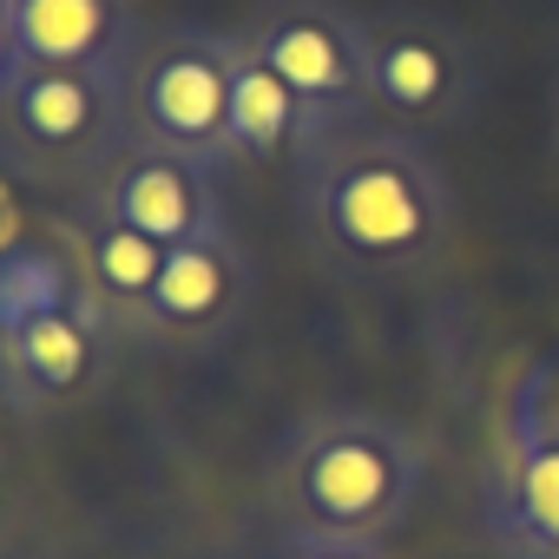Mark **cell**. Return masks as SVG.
<instances>
[{
	"label": "cell",
	"mask_w": 559,
	"mask_h": 559,
	"mask_svg": "<svg viewBox=\"0 0 559 559\" xmlns=\"http://www.w3.org/2000/svg\"><path fill=\"white\" fill-rule=\"evenodd\" d=\"M297 217L310 250L356 284H415L454 250V185L428 139L382 119L297 152Z\"/></svg>",
	"instance_id": "6da1fadb"
},
{
	"label": "cell",
	"mask_w": 559,
	"mask_h": 559,
	"mask_svg": "<svg viewBox=\"0 0 559 559\" xmlns=\"http://www.w3.org/2000/svg\"><path fill=\"white\" fill-rule=\"evenodd\" d=\"M428 480L408 421L382 408H317L270 454L263 493L290 546H382Z\"/></svg>",
	"instance_id": "7a4b0ae2"
},
{
	"label": "cell",
	"mask_w": 559,
	"mask_h": 559,
	"mask_svg": "<svg viewBox=\"0 0 559 559\" xmlns=\"http://www.w3.org/2000/svg\"><path fill=\"white\" fill-rule=\"evenodd\" d=\"M132 139V73L119 67H21L0 93V152L40 185L93 191Z\"/></svg>",
	"instance_id": "3957f363"
},
{
	"label": "cell",
	"mask_w": 559,
	"mask_h": 559,
	"mask_svg": "<svg viewBox=\"0 0 559 559\" xmlns=\"http://www.w3.org/2000/svg\"><path fill=\"white\" fill-rule=\"evenodd\" d=\"M243 40L297 93V106L310 119L304 145L376 119L369 112V14H349L343 0H270L243 27Z\"/></svg>",
	"instance_id": "277c9868"
},
{
	"label": "cell",
	"mask_w": 559,
	"mask_h": 559,
	"mask_svg": "<svg viewBox=\"0 0 559 559\" xmlns=\"http://www.w3.org/2000/svg\"><path fill=\"white\" fill-rule=\"evenodd\" d=\"M480 53L454 21L428 8L369 14V112L382 126L415 139L454 132L480 106Z\"/></svg>",
	"instance_id": "5b68a950"
},
{
	"label": "cell",
	"mask_w": 559,
	"mask_h": 559,
	"mask_svg": "<svg viewBox=\"0 0 559 559\" xmlns=\"http://www.w3.org/2000/svg\"><path fill=\"white\" fill-rule=\"evenodd\" d=\"M237 60H243V34L185 27V21L145 34V47L132 60V132L224 171L230 165L224 126H230Z\"/></svg>",
	"instance_id": "8992f818"
},
{
	"label": "cell",
	"mask_w": 559,
	"mask_h": 559,
	"mask_svg": "<svg viewBox=\"0 0 559 559\" xmlns=\"http://www.w3.org/2000/svg\"><path fill=\"white\" fill-rule=\"evenodd\" d=\"M250 284H257L250 250L237 243L230 224H217L191 243H171L158 284H152V304L139 310V336L165 343V349H211L243 323Z\"/></svg>",
	"instance_id": "52a82bcc"
},
{
	"label": "cell",
	"mask_w": 559,
	"mask_h": 559,
	"mask_svg": "<svg viewBox=\"0 0 559 559\" xmlns=\"http://www.w3.org/2000/svg\"><path fill=\"white\" fill-rule=\"evenodd\" d=\"M480 526L500 559H559V435L493 421L480 467Z\"/></svg>",
	"instance_id": "ba28073f"
},
{
	"label": "cell",
	"mask_w": 559,
	"mask_h": 559,
	"mask_svg": "<svg viewBox=\"0 0 559 559\" xmlns=\"http://www.w3.org/2000/svg\"><path fill=\"white\" fill-rule=\"evenodd\" d=\"M112 310L86 290L67 310L40 317L34 330H21L8 349H0V389H8L14 408L40 415V408H73L106 382L112 362Z\"/></svg>",
	"instance_id": "9c48e42d"
},
{
	"label": "cell",
	"mask_w": 559,
	"mask_h": 559,
	"mask_svg": "<svg viewBox=\"0 0 559 559\" xmlns=\"http://www.w3.org/2000/svg\"><path fill=\"white\" fill-rule=\"evenodd\" d=\"M93 198L165 250L230 224L224 191H217V165H198V158H185L171 145H152V139H132L112 158V171L93 185Z\"/></svg>",
	"instance_id": "30bf717a"
},
{
	"label": "cell",
	"mask_w": 559,
	"mask_h": 559,
	"mask_svg": "<svg viewBox=\"0 0 559 559\" xmlns=\"http://www.w3.org/2000/svg\"><path fill=\"white\" fill-rule=\"evenodd\" d=\"M21 67H119L132 73L145 27L132 0H8Z\"/></svg>",
	"instance_id": "8fae6325"
},
{
	"label": "cell",
	"mask_w": 559,
	"mask_h": 559,
	"mask_svg": "<svg viewBox=\"0 0 559 559\" xmlns=\"http://www.w3.org/2000/svg\"><path fill=\"white\" fill-rule=\"evenodd\" d=\"M60 237L73 243V257L86 270V290L112 310V323L139 330V310L152 304V284H158V270H165V243H152L126 217H112L93 191L60 217Z\"/></svg>",
	"instance_id": "7c38bea8"
},
{
	"label": "cell",
	"mask_w": 559,
	"mask_h": 559,
	"mask_svg": "<svg viewBox=\"0 0 559 559\" xmlns=\"http://www.w3.org/2000/svg\"><path fill=\"white\" fill-rule=\"evenodd\" d=\"M304 139H310V119H304V106H297V93L276 80L257 53H250V40H243V60H237V80H230V126H224V158L230 165H250V171H263V165H284V158H297L304 152Z\"/></svg>",
	"instance_id": "4fadbf2b"
},
{
	"label": "cell",
	"mask_w": 559,
	"mask_h": 559,
	"mask_svg": "<svg viewBox=\"0 0 559 559\" xmlns=\"http://www.w3.org/2000/svg\"><path fill=\"white\" fill-rule=\"evenodd\" d=\"M73 297H86V270L73 257V243L60 230H27L21 243L0 250V349L21 330H34L40 317L67 310Z\"/></svg>",
	"instance_id": "5bb4252c"
},
{
	"label": "cell",
	"mask_w": 559,
	"mask_h": 559,
	"mask_svg": "<svg viewBox=\"0 0 559 559\" xmlns=\"http://www.w3.org/2000/svg\"><path fill=\"white\" fill-rule=\"evenodd\" d=\"M500 421L559 435V343L513 369V382H507V395H500Z\"/></svg>",
	"instance_id": "9a60e30c"
},
{
	"label": "cell",
	"mask_w": 559,
	"mask_h": 559,
	"mask_svg": "<svg viewBox=\"0 0 559 559\" xmlns=\"http://www.w3.org/2000/svg\"><path fill=\"white\" fill-rule=\"evenodd\" d=\"M21 73V47H14V21H8V0H0V93L14 86Z\"/></svg>",
	"instance_id": "2e32d148"
},
{
	"label": "cell",
	"mask_w": 559,
	"mask_h": 559,
	"mask_svg": "<svg viewBox=\"0 0 559 559\" xmlns=\"http://www.w3.org/2000/svg\"><path fill=\"white\" fill-rule=\"evenodd\" d=\"M290 559H389V546H290Z\"/></svg>",
	"instance_id": "e0dca14e"
},
{
	"label": "cell",
	"mask_w": 559,
	"mask_h": 559,
	"mask_svg": "<svg viewBox=\"0 0 559 559\" xmlns=\"http://www.w3.org/2000/svg\"><path fill=\"white\" fill-rule=\"evenodd\" d=\"M27 230H21V198L8 191V185H0V250H8V243H21Z\"/></svg>",
	"instance_id": "ac0fdd59"
}]
</instances>
